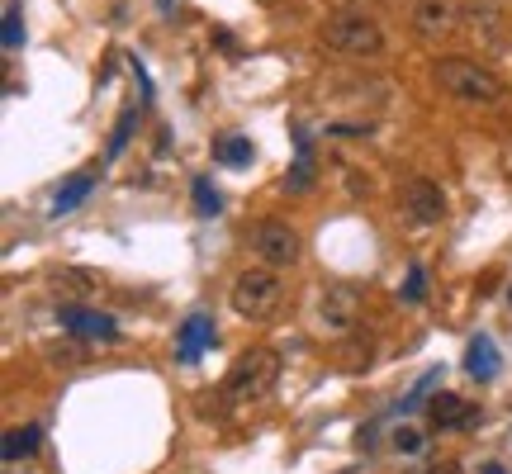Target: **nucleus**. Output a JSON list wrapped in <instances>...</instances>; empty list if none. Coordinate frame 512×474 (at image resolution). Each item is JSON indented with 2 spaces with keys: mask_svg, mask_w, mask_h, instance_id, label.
<instances>
[{
  "mask_svg": "<svg viewBox=\"0 0 512 474\" xmlns=\"http://www.w3.org/2000/svg\"><path fill=\"white\" fill-rule=\"evenodd\" d=\"M62 328L76 332V337H119L114 318H105V313H91V309H62Z\"/></svg>",
  "mask_w": 512,
  "mask_h": 474,
  "instance_id": "nucleus-10",
  "label": "nucleus"
},
{
  "mask_svg": "<svg viewBox=\"0 0 512 474\" xmlns=\"http://www.w3.org/2000/svg\"><path fill=\"white\" fill-rule=\"evenodd\" d=\"M91 190H95V176H91V171L72 176V181H67V185H62V190L53 195V214H72V209H76L81 200H86Z\"/></svg>",
  "mask_w": 512,
  "mask_h": 474,
  "instance_id": "nucleus-13",
  "label": "nucleus"
},
{
  "mask_svg": "<svg viewBox=\"0 0 512 474\" xmlns=\"http://www.w3.org/2000/svg\"><path fill=\"white\" fill-rule=\"evenodd\" d=\"M408 299H422V271H413V280H408Z\"/></svg>",
  "mask_w": 512,
  "mask_h": 474,
  "instance_id": "nucleus-23",
  "label": "nucleus"
},
{
  "mask_svg": "<svg viewBox=\"0 0 512 474\" xmlns=\"http://www.w3.org/2000/svg\"><path fill=\"white\" fill-rule=\"evenodd\" d=\"M356 318H361V294L351 290V285H332V290L318 299V323L328 332H351Z\"/></svg>",
  "mask_w": 512,
  "mask_h": 474,
  "instance_id": "nucleus-6",
  "label": "nucleus"
},
{
  "mask_svg": "<svg viewBox=\"0 0 512 474\" xmlns=\"http://www.w3.org/2000/svg\"><path fill=\"white\" fill-rule=\"evenodd\" d=\"M432 76H437L441 91L465 100V105H498L503 100V81L489 67L470 62V57H441Z\"/></svg>",
  "mask_w": 512,
  "mask_h": 474,
  "instance_id": "nucleus-2",
  "label": "nucleus"
},
{
  "mask_svg": "<svg viewBox=\"0 0 512 474\" xmlns=\"http://www.w3.org/2000/svg\"><path fill=\"white\" fill-rule=\"evenodd\" d=\"M275 375H280V356H275L271 347H256L228 370V384H223V389H228L233 403H247V399H261L275 384Z\"/></svg>",
  "mask_w": 512,
  "mask_h": 474,
  "instance_id": "nucleus-4",
  "label": "nucleus"
},
{
  "mask_svg": "<svg viewBox=\"0 0 512 474\" xmlns=\"http://www.w3.org/2000/svg\"><path fill=\"white\" fill-rule=\"evenodd\" d=\"M323 43L337 57H356V62H375L384 57V29L361 10H337L323 24Z\"/></svg>",
  "mask_w": 512,
  "mask_h": 474,
  "instance_id": "nucleus-1",
  "label": "nucleus"
},
{
  "mask_svg": "<svg viewBox=\"0 0 512 474\" xmlns=\"http://www.w3.org/2000/svg\"><path fill=\"white\" fill-rule=\"evenodd\" d=\"M209 342H214V318L195 313V318H190V323L181 328V356H185V361H195V356H200Z\"/></svg>",
  "mask_w": 512,
  "mask_h": 474,
  "instance_id": "nucleus-12",
  "label": "nucleus"
},
{
  "mask_svg": "<svg viewBox=\"0 0 512 474\" xmlns=\"http://www.w3.org/2000/svg\"><path fill=\"white\" fill-rule=\"evenodd\" d=\"M465 365H470V375H475V380H494V375H498V351H494V342H489V337H475V342H470V356H465Z\"/></svg>",
  "mask_w": 512,
  "mask_h": 474,
  "instance_id": "nucleus-14",
  "label": "nucleus"
},
{
  "mask_svg": "<svg viewBox=\"0 0 512 474\" xmlns=\"http://www.w3.org/2000/svg\"><path fill=\"white\" fill-rule=\"evenodd\" d=\"M0 38H5V48L15 53L19 43H24V24H19V5H10L5 10V29H0Z\"/></svg>",
  "mask_w": 512,
  "mask_h": 474,
  "instance_id": "nucleus-19",
  "label": "nucleus"
},
{
  "mask_svg": "<svg viewBox=\"0 0 512 474\" xmlns=\"http://www.w3.org/2000/svg\"><path fill=\"white\" fill-rule=\"evenodd\" d=\"M413 29H418L422 38H446L456 29V5H451V0H418Z\"/></svg>",
  "mask_w": 512,
  "mask_h": 474,
  "instance_id": "nucleus-9",
  "label": "nucleus"
},
{
  "mask_svg": "<svg viewBox=\"0 0 512 474\" xmlns=\"http://www.w3.org/2000/svg\"><path fill=\"white\" fill-rule=\"evenodd\" d=\"M427 474H460V460H432Z\"/></svg>",
  "mask_w": 512,
  "mask_h": 474,
  "instance_id": "nucleus-22",
  "label": "nucleus"
},
{
  "mask_svg": "<svg viewBox=\"0 0 512 474\" xmlns=\"http://www.w3.org/2000/svg\"><path fill=\"white\" fill-rule=\"evenodd\" d=\"M38 441H43V432H38L34 422L10 427V432H5V441H0V460H5V465H19V460H29L38 451Z\"/></svg>",
  "mask_w": 512,
  "mask_h": 474,
  "instance_id": "nucleus-11",
  "label": "nucleus"
},
{
  "mask_svg": "<svg viewBox=\"0 0 512 474\" xmlns=\"http://www.w3.org/2000/svg\"><path fill=\"white\" fill-rule=\"evenodd\" d=\"M460 19H465L470 29H479V34H489V29H498L503 10H498V0H465V5H460Z\"/></svg>",
  "mask_w": 512,
  "mask_h": 474,
  "instance_id": "nucleus-15",
  "label": "nucleus"
},
{
  "mask_svg": "<svg viewBox=\"0 0 512 474\" xmlns=\"http://www.w3.org/2000/svg\"><path fill=\"white\" fill-rule=\"evenodd\" d=\"M475 422H479L475 403L456 399V394H437V399H432V427H441V432H465V427H475Z\"/></svg>",
  "mask_w": 512,
  "mask_h": 474,
  "instance_id": "nucleus-8",
  "label": "nucleus"
},
{
  "mask_svg": "<svg viewBox=\"0 0 512 474\" xmlns=\"http://www.w3.org/2000/svg\"><path fill=\"white\" fill-rule=\"evenodd\" d=\"M219 162L223 166H247V162H252V143H247V138H223V143H219Z\"/></svg>",
  "mask_w": 512,
  "mask_h": 474,
  "instance_id": "nucleus-16",
  "label": "nucleus"
},
{
  "mask_svg": "<svg viewBox=\"0 0 512 474\" xmlns=\"http://www.w3.org/2000/svg\"><path fill=\"white\" fill-rule=\"evenodd\" d=\"M233 313H242V318H252V323H261V318H271L275 309H280V299H285V285H280V275H275V266H247V271L233 280Z\"/></svg>",
  "mask_w": 512,
  "mask_h": 474,
  "instance_id": "nucleus-3",
  "label": "nucleus"
},
{
  "mask_svg": "<svg viewBox=\"0 0 512 474\" xmlns=\"http://www.w3.org/2000/svg\"><path fill=\"white\" fill-rule=\"evenodd\" d=\"M313 181V166H309V157H299V166H294V176H290V185L294 190H304V185Z\"/></svg>",
  "mask_w": 512,
  "mask_h": 474,
  "instance_id": "nucleus-21",
  "label": "nucleus"
},
{
  "mask_svg": "<svg viewBox=\"0 0 512 474\" xmlns=\"http://www.w3.org/2000/svg\"><path fill=\"white\" fill-rule=\"evenodd\" d=\"M403 209L413 214L418 223H437L441 214H446V195H441V185L437 181H408L403 185Z\"/></svg>",
  "mask_w": 512,
  "mask_h": 474,
  "instance_id": "nucleus-7",
  "label": "nucleus"
},
{
  "mask_svg": "<svg viewBox=\"0 0 512 474\" xmlns=\"http://www.w3.org/2000/svg\"><path fill=\"white\" fill-rule=\"evenodd\" d=\"M223 209V200H219V190H214V185L204 181H195V214H204V219H209V214H219Z\"/></svg>",
  "mask_w": 512,
  "mask_h": 474,
  "instance_id": "nucleus-18",
  "label": "nucleus"
},
{
  "mask_svg": "<svg viewBox=\"0 0 512 474\" xmlns=\"http://www.w3.org/2000/svg\"><path fill=\"white\" fill-rule=\"evenodd\" d=\"M422 446H427V432H422V427H394V451H403V456H418Z\"/></svg>",
  "mask_w": 512,
  "mask_h": 474,
  "instance_id": "nucleus-17",
  "label": "nucleus"
},
{
  "mask_svg": "<svg viewBox=\"0 0 512 474\" xmlns=\"http://www.w3.org/2000/svg\"><path fill=\"white\" fill-rule=\"evenodd\" d=\"M57 285H67L72 294H95L100 290V280H91V271H62V280Z\"/></svg>",
  "mask_w": 512,
  "mask_h": 474,
  "instance_id": "nucleus-20",
  "label": "nucleus"
},
{
  "mask_svg": "<svg viewBox=\"0 0 512 474\" xmlns=\"http://www.w3.org/2000/svg\"><path fill=\"white\" fill-rule=\"evenodd\" d=\"M252 247L266 266H294L299 261V233L285 219H261L252 228Z\"/></svg>",
  "mask_w": 512,
  "mask_h": 474,
  "instance_id": "nucleus-5",
  "label": "nucleus"
}]
</instances>
